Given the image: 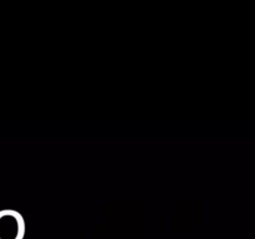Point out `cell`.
<instances>
[{
  "instance_id": "6da1fadb",
  "label": "cell",
  "mask_w": 255,
  "mask_h": 239,
  "mask_svg": "<svg viewBox=\"0 0 255 239\" xmlns=\"http://www.w3.org/2000/svg\"><path fill=\"white\" fill-rule=\"evenodd\" d=\"M25 223L21 214L12 209L0 211V239H22Z\"/></svg>"
}]
</instances>
